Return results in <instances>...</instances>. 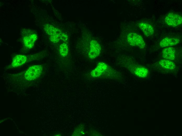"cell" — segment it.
I'll list each match as a JSON object with an SVG mask.
<instances>
[{"mask_svg":"<svg viewBox=\"0 0 182 136\" xmlns=\"http://www.w3.org/2000/svg\"><path fill=\"white\" fill-rule=\"evenodd\" d=\"M118 72L106 63L100 62L98 63L96 67L91 71L90 74L92 77L96 78L104 75L105 76H112L116 74Z\"/></svg>","mask_w":182,"mask_h":136,"instance_id":"cell-1","label":"cell"},{"mask_svg":"<svg viewBox=\"0 0 182 136\" xmlns=\"http://www.w3.org/2000/svg\"><path fill=\"white\" fill-rule=\"evenodd\" d=\"M120 64L126 67L133 74L138 77L145 78L149 75V71L147 68L137 64L131 62H124Z\"/></svg>","mask_w":182,"mask_h":136,"instance_id":"cell-2","label":"cell"},{"mask_svg":"<svg viewBox=\"0 0 182 136\" xmlns=\"http://www.w3.org/2000/svg\"><path fill=\"white\" fill-rule=\"evenodd\" d=\"M44 28L46 33L49 36L50 40L52 42L55 43L59 41L62 32L50 24H45Z\"/></svg>","mask_w":182,"mask_h":136,"instance_id":"cell-3","label":"cell"},{"mask_svg":"<svg viewBox=\"0 0 182 136\" xmlns=\"http://www.w3.org/2000/svg\"><path fill=\"white\" fill-rule=\"evenodd\" d=\"M127 41L128 43L132 46L144 49L145 46V42L140 35L134 32L129 33L127 35Z\"/></svg>","mask_w":182,"mask_h":136,"instance_id":"cell-4","label":"cell"},{"mask_svg":"<svg viewBox=\"0 0 182 136\" xmlns=\"http://www.w3.org/2000/svg\"><path fill=\"white\" fill-rule=\"evenodd\" d=\"M43 70L42 66L41 65H35L30 67L25 73V79L29 81L37 79L41 75Z\"/></svg>","mask_w":182,"mask_h":136,"instance_id":"cell-5","label":"cell"},{"mask_svg":"<svg viewBox=\"0 0 182 136\" xmlns=\"http://www.w3.org/2000/svg\"><path fill=\"white\" fill-rule=\"evenodd\" d=\"M101 52V47L100 44L96 40L91 41L89 44L88 56L89 59H93L98 56Z\"/></svg>","mask_w":182,"mask_h":136,"instance_id":"cell-6","label":"cell"},{"mask_svg":"<svg viewBox=\"0 0 182 136\" xmlns=\"http://www.w3.org/2000/svg\"><path fill=\"white\" fill-rule=\"evenodd\" d=\"M27 31V30H26ZM24 34L23 41L26 48L31 49L33 47L34 43L37 38V34L31 30H28Z\"/></svg>","mask_w":182,"mask_h":136,"instance_id":"cell-7","label":"cell"},{"mask_svg":"<svg viewBox=\"0 0 182 136\" xmlns=\"http://www.w3.org/2000/svg\"><path fill=\"white\" fill-rule=\"evenodd\" d=\"M165 21L169 26L176 27L182 24V18L179 14L174 13H170L165 17Z\"/></svg>","mask_w":182,"mask_h":136,"instance_id":"cell-8","label":"cell"},{"mask_svg":"<svg viewBox=\"0 0 182 136\" xmlns=\"http://www.w3.org/2000/svg\"><path fill=\"white\" fill-rule=\"evenodd\" d=\"M27 60V57L25 55H17L13 59L10 68H15L21 66L26 63Z\"/></svg>","mask_w":182,"mask_h":136,"instance_id":"cell-9","label":"cell"},{"mask_svg":"<svg viewBox=\"0 0 182 136\" xmlns=\"http://www.w3.org/2000/svg\"><path fill=\"white\" fill-rule=\"evenodd\" d=\"M180 40L178 38L166 37L162 40L159 43V45L162 48L167 47L178 44Z\"/></svg>","mask_w":182,"mask_h":136,"instance_id":"cell-10","label":"cell"},{"mask_svg":"<svg viewBox=\"0 0 182 136\" xmlns=\"http://www.w3.org/2000/svg\"><path fill=\"white\" fill-rule=\"evenodd\" d=\"M176 51L173 47H167L162 51V56L164 59L170 60H174L175 57Z\"/></svg>","mask_w":182,"mask_h":136,"instance_id":"cell-11","label":"cell"},{"mask_svg":"<svg viewBox=\"0 0 182 136\" xmlns=\"http://www.w3.org/2000/svg\"><path fill=\"white\" fill-rule=\"evenodd\" d=\"M138 25L140 29L146 36H151L154 33L153 28L150 24L145 22H141L139 23Z\"/></svg>","mask_w":182,"mask_h":136,"instance_id":"cell-12","label":"cell"},{"mask_svg":"<svg viewBox=\"0 0 182 136\" xmlns=\"http://www.w3.org/2000/svg\"><path fill=\"white\" fill-rule=\"evenodd\" d=\"M159 64L163 68L169 70L174 69L176 67V64L171 60L162 59L160 60Z\"/></svg>","mask_w":182,"mask_h":136,"instance_id":"cell-13","label":"cell"},{"mask_svg":"<svg viewBox=\"0 0 182 136\" xmlns=\"http://www.w3.org/2000/svg\"><path fill=\"white\" fill-rule=\"evenodd\" d=\"M59 52L60 55L62 57H65L68 55L69 48L66 43H64L60 44L59 48Z\"/></svg>","mask_w":182,"mask_h":136,"instance_id":"cell-14","label":"cell"},{"mask_svg":"<svg viewBox=\"0 0 182 136\" xmlns=\"http://www.w3.org/2000/svg\"><path fill=\"white\" fill-rule=\"evenodd\" d=\"M68 38V35L65 33L62 32L60 37V39L65 42H66L67 41Z\"/></svg>","mask_w":182,"mask_h":136,"instance_id":"cell-15","label":"cell"}]
</instances>
